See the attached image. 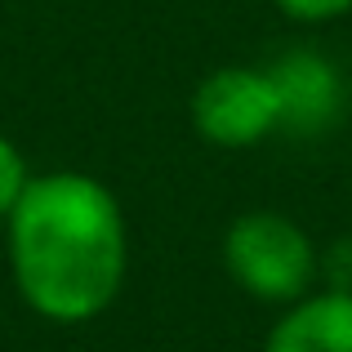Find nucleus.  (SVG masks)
I'll return each instance as SVG.
<instances>
[{
  "label": "nucleus",
  "instance_id": "7ed1b4c3",
  "mask_svg": "<svg viewBox=\"0 0 352 352\" xmlns=\"http://www.w3.org/2000/svg\"><path fill=\"white\" fill-rule=\"evenodd\" d=\"M192 125L214 147H254L281 129V98L267 72L219 67L192 94Z\"/></svg>",
  "mask_w": 352,
  "mask_h": 352
},
{
  "label": "nucleus",
  "instance_id": "f257e3e1",
  "mask_svg": "<svg viewBox=\"0 0 352 352\" xmlns=\"http://www.w3.org/2000/svg\"><path fill=\"white\" fill-rule=\"evenodd\" d=\"M9 272L36 317L80 326L103 317L125 281V214L94 174L54 170L23 188L5 219Z\"/></svg>",
  "mask_w": 352,
  "mask_h": 352
},
{
  "label": "nucleus",
  "instance_id": "0eeeda50",
  "mask_svg": "<svg viewBox=\"0 0 352 352\" xmlns=\"http://www.w3.org/2000/svg\"><path fill=\"white\" fill-rule=\"evenodd\" d=\"M317 272H326V290L352 294V236L335 241L326 254H317Z\"/></svg>",
  "mask_w": 352,
  "mask_h": 352
},
{
  "label": "nucleus",
  "instance_id": "f03ea898",
  "mask_svg": "<svg viewBox=\"0 0 352 352\" xmlns=\"http://www.w3.org/2000/svg\"><path fill=\"white\" fill-rule=\"evenodd\" d=\"M223 267L254 299L294 303L317 281V245L294 219L276 210H245L223 232Z\"/></svg>",
  "mask_w": 352,
  "mask_h": 352
},
{
  "label": "nucleus",
  "instance_id": "39448f33",
  "mask_svg": "<svg viewBox=\"0 0 352 352\" xmlns=\"http://www.w3.org/2000/svg\"><path fill=\"white\" fill-rule=\"evenodd\" d=\"M263 352H352V294H303L276 317Z\"/></svg>",
  "mask_w": 352,
  "mask_h": 352
},
{
  "label": "nucleus",
  "instance_id": "20e7f679",
  "mask_svg": "<svg viewBox=\"0 0 352 352\" xmlns=\"http://www.w3.org/2000/svg\"><path fill=\"white\" fill-rule=\"evenodd\" d=\"M281 98V129L294 138H317L344 116V76L317 50H290L267 67Z\"/></svg>",
  "mask_w": 352,
  "mask_h": 352
},
{
  "label": "nucleus",
  "instance_id": "423d86ee",
  "mask_svg": "<svg viewBox=\"0 0 352 352\" xmlns=\"http://www.w3.org/2000/svg\"><path fill=\"white\" fill-rule=\"evenodd\" d=\"M27 183H32V170H27L23 152H18V147L0 134V223H5L9 210L18 206V197H23Z\"/></svg>",
  "mask_w": 352,
  "mask_h": 352
},
{
  "label": "nucleus",
  "instance_id": "6e6552de",
  "mask_svg": "<svg viewBox=\"0 0 352 352\" xmlns=\"http://www.w3.org/2000/svg\"><path fill=\"white\" fill-rule=\"evenodd\" d=\"M285 18L294 23H330V18H344L352 9V0H272Z\"/></svg>",
  "mask_w": 352,
  "mask_h": 352
}]
</instances>
